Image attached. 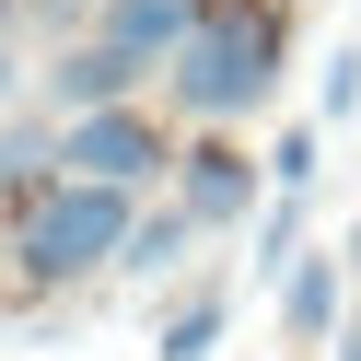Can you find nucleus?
<instances>
[{
	"mask_svg": "<svg viewBox=\"0 0 361 361\" xmlns=\"http://www.w3.org/2000/svg\"><path fill=\"white\" fill-rule=\"evenodd\" d=\"M164 82H175V117H210V128L257 117L280 82V0H198Z\"/></svg>",
	"mask_w": 361,
	"mask_h": 361,
	"instance_id": "1",
	"label": "nucleus"
},
{
	"mask_svg": "<svg viewBox=\"0 0 361 361\" xmlns=\"http://www.w3.org/2000/svg\"><path fill=\"white\" fill-rule=\"evenodd\" d=\"M128 198L117 187H71V175H59V187H35L24 210H12V280L24 291H71L82 268H117L128 257Z\"/></svg>",
	"mask_w": 361,
	"mask_h": 361,
	"instance_id": "2",
	"label": "nucleus"
},
{
	"mask_svg": "<svg viewBox=\"0 0 361 361\" xmlns=\"http://www.w3.org/2000/svg\"><path fill=\"white\" fill-rule=\"evenodd\" d=\"M164 164H175V140H164V117H140V105H105V117H71V128H59V175H71V187L140 198Z\"/></svg>",
	"mask_w": 361,
	"mask_h": 361,
	"instance_id": "3",
	"label": "nucleus"
},
{
	"mask_svg": "<svg viewBox=\"0 0 361 361\" xmlns=\"http://www.w3.org/2000/svg\"><path fill=\"white\" fill-rule=\"evenodd\" d=\"M175 210H187L198 233L245 221V210H257V152H233V140H198V152H175Z\"/></svg>",
	"mask_w": 361,
	"mask_h": 361,
	"instance_id": "4",
	"label": "nucleus"
},
{
	"mask_svg": "<svg viewBox=\"0 0 361 361\" xmlns=\"http://www.w3.org/2000/svg\"><path fill=\"white\" fill-rule=\"evenodd\" d=\"M128 82H152V71H128L105 35H71V47L47 59V94H35V105L71 128V117H105V105H128Z\"/></svg>",
	"mask_w": 361,
	"mask_h": 361,
	"instance_id": "5",
	"label": "nucleus"
},
{
	"mask_svg": "<svg viewBox=\"0 0 361 361\" xmlns=\"http://www.w3.org/2000/svg\"><path fill=\"white\" fill-rule=\"evenodd\" d=\"M187 12H198V0H105V12H94V35L128 59V71H175V47H187Z\"/></svg>",
	"mask_w": 361,
	"mask_h": 361,
	"instance_id": "6",
	"label": "nucleus"
},
{
	"mask_svg": "<svg viewBox=\"0 0 361 361\" xmlns=\"http://www.w3.org/2000/svg\"><path fill=\"white\" fill-rule=\"evenodd\" d=\"M338 291H350V257H291L280 268V338L291 350H314L338 326Z\"/></svg>",
	"mask_w": 361,
	"mask_h": 361,
	"instance_id": "7",
	"label": "nucleus"
},
{
	"mask_svg": "<svg viewBox=\"0 0 361 361\" xmlns=\"http://www.w3.org/2000/svg\"><path fill=\"white\" fill-rule=\"evenodd\" d=\"M35 187H59V117H47V105H24V117H0V198L24 210Z\"/></svg>",
	"mask_w": 361,
	"mask_h": 361,
	"instance_id": "8",
	"label": "nucleus"
},
{
	"mask_svg": "<svg viewBox=\"0 0 361 361\" xmlns=\"http://www.w3.org/2000/svg\"><path fill=\"white\" fill-rule=\"evenodd\" d=\"M187 245H198V221L187 210H140V221H128V280H164V268H187Z\"/></svg>",
	"mask_w": 361,
	"mask_h": 361,
	"instance_id": "9",
	"label": "nucleus"
},
{
	"mask_svg": "<svg viewBox=\"0 0 361 361\" xmlns=\"http://www.w3.org/2000/svg\"><path fill=\"white\" fill-rule=\"evenodd\" d=\"M221 326H233V303H221V291H187V303H175V326H164V361H210Z\"/></svg>",
	"mask_w": 361,
	"mask_h": 361,
	"instance_id": "10",
	"label": "nucleus"
},
{
	"mask_svg": "<svg viewBox=\"0 0 361 361\" xmlns=\"http://www.w3.org/2000/svg\"><path fill=\"white\" fill-rule=\"evenodd\" d=\"M314 164H326V128H280V152H268V187H280V198H314Z\"/></svg>",
	"mask_w": 361,
	"mask_h": 361,
	"instance_id": "11",
	"label": "nucleus"
},
{
	"mask_svg": "<svg viewBox=\"0 0 361 361\" xmlns=\"http://www.w3.org/2000/svg\"><path fill=\"white\" fill-rule=\"evenodd\" d=\"M350 105H361V35H350V47L326 59V94H314V128H326V117H350Z\"/></svg>",
	"mask_w": 361,
	"mask_h": 361,
	"instance_id": "12",
	"label": "nucleus"
},
{
	"mask_svg": "<svg viewBox=\"0 0 361 361\" xmlns=\"http://www.w3.org/2000/svg\"><path fill=\"white\" fill-rule=\"evenodd\" d=\"M291 233H303V198H280V210L257 221V268H291Z\"/></svg>",
	"mask_w": 361,
	"mask_h": 361,
	"instance_id": "13",
	"label": "nucleus"
},
{
	"mask_svg": "<svg viewBox=\"0 0 361 361\" xmlns=\"http://www.w3.org/2000/svg\"><path fill=\"white\" fill-rule=\"evenodd\" d=\"M24 12H35V24H59V47H71V24L94 35V12H105V0H24Z\"/></svg>",
	"mask_w": 361,
	"mask_h": 361,
	"instance_id": "14",
	"label": "nucleus"
},
{
	"mask_svg": "<svg viewBox=\"0 0 361 361\" xmlns=\"http://www.w3.org/2000/svg\"><path fill=\"white\" fill-rule=\"evenodd\" d=\"M12 94H24V71H12V47H0V117H12Z\"/></svg>",
	"mask_w": 361,
	"mask_h": 361,
	"instance_id": "15",
	"label": "nucleus"
},
{
	"mask_svg": "<svg viewBox=\"0 0 361 361\" xmlns=\"http://www.w3.org/2000/svg\"><path fill=\"white\" fill-rule=\"evenodd\" d=\"M0 24H12V0H0Z\"/></svg>",
	"mask_w": 361,
	"mask_h": 361,
	"instance_id": "16",
	"label": "nucleus"
}]
</instances>
